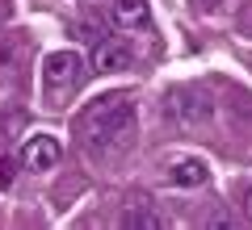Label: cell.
<instances>
[{"label":"cell","instance_id":"5b68a950","mask_svg":"<svg viewBox=\"0 0 252 230\" xmlns=\"http://www.w3.org/2000/svg\"><path fill=\"white\" fill-rule=\"evenodd\" d=\"M93 67H97V71H126V67H130V42H122V38H105L101 46H93Z\"/></svg>","mask_w":252,"mask_h":230},{"label":"cell","instance_id":"9c48e42d","mask_svg":"<svg viewBox=\"0 0 252 230\" xmlns=\"http://www.w3.org/2000/svg\"><path fill=\"white\" fill-rule=\"evenodd\" d=\"M126 222H130V226H164V218H160V213H152V209L126 213Z\"/></svg>","mask_w":252,"mask_h":230},{"label":"cell","instance_id":"8992f818","mask_svg":"<svg viewBox=\"0 0 252 230\" xmlns=\"http://www.w3.org/2000/svg\"><path fill=\"white\" fill-rule=\"evenodd\" d=\"M206 180H210L206 159H177V163H172V172H168V184L172 188H202Z\"/></svg>","mask_w":252,"mask_h":230},{"label":"cell","instance_id":"3957f363","mask_svg":"<svg viewBox=\"0 0 252 230\" xmlns=\"http://www.w3.org/2000/svg\"><path fill=\"white\" fill-rule=\"evenodd\" d=\"M164 113L181 126H202L210 117V97L202 88H172L164 97Z\"/></svg>","mask_w":252,"mask_h":230},{"label":"cell","instance_id":"52a82bcc","mask_svg":"<svg viewBox=\"0 0 252 230\" xmlns=\"http://www.w3.org/2000/svg\"><path fill=\"white\" fill-rule=\"evenodd\" d=\"M114 26H122V29H147V26H152L147 0H118V4H114Z\"/></svg>","mask_w":252,"mask_h":230},{"label":"cell","instance_id":"7a4b0ae2","mask_svg":"<svg viewBox=\"0 0 252 230\" xmlns=\"http://www.w3.org/2000/svg\"><path fill=\"white\" fill-rule=\"evenodd\" d=\"M84 80V59L76 51H51L42 59V88L46 97H67Z\"/></svg>","mask_w":252,"mask_h":230},{"label":"cell","instance_id":"277c9868","mask_svg":"<svg viewBox=\"0 0 252 230\" xmlns=\"http://www.w3.org/2000/svg\"><path fill=\"white\" fill-rule=\"evenodd\" d=\"M59 155H63V147H59L55 134H30L26 147H21V163L30 172H51L59 163Z\"/></svg>","mask_w":252,"mask_h":230},{"label":"cell","instance_id":"8fae6325","mask_svg":"<svg viewBox=\"0 0 252 230\" xmlns=\"http://www.w3.org/2000/svg\"><path fill=\"white\" fill-rule=\"evenodd\" d=\"M244 218H248V222H252V193H248V197H244Z\"/></svg>","mask_w":252,"mask_h":230},{"label":"cell","instance_id":"6da1fadb","mask_svg":"<svg viewBox=\"0 0 252 230\" xmlns=\"http://www.w3.org/2000/svg\"><path fill=\"white\" fill-rule=\"evenodd\" d=\"M135 101L126 92H109L93 101V109L84 113V138L97 155H118L135 142Z\"/></svg>","mask_w":252,"mask_h":230},{"label":"cell","instance_id":"ba28073f","mask_svg":"<svg viewBox=\"0 0 252 230\" xmlns=\"http://www.w3.org/2000/svg\"><path fill=\"white\" fill-rule=\"evenodd\" d=\"M72 34L80 38V42H89V46H101V42H105V29L93 26V21H72Z\"/></svg>","mask_w":252,"mask_h":230},{"label":"cell","instance_id":"30bf717a","mask_svg":"<svg viewBox=\"0 0 252 230\" xmlns=\"http://www.w3.org/2000/svg\"><path fill=\"white\" fill-rule=\"evenodd\" d=\"M13 180H17V163H13L9 155H4V159H0V188H9Z\"/></svg>","mask_w":252,"mask_h":230}]
</instances>
